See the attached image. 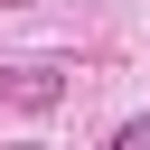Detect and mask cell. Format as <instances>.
I'll return each instance as SVG.
<instances>
[{"instance_id": "6da1fadb", "label": "cell", "mask_w": 150, "mask_h": 150, "mask_svg": "<svg viewBox=\"0 0 150 150\" xmlns=\"http://www.w3.org/2000/svg\"><path fill=\"white\" fill-rule=\"evenodd\" d=\"M0 94H9L19 112H56V103H66V66H47V56H28V66H0Z\"/></svg>"}, {"instance_id": "7a4b0ae2", "label": "cell", "mask_w": 150, "mask_h": 150, "mask_svg": "<svg viewBox=\"0 0 150 150\" xmlns=\"http://www.w3.org/2000/svg\"><path fill=\"white\" fill-rule=\"evenodd\" d=\"M112 150H150V112H141V122H122V131H112Z\"/></svg>"}, {"instance_id": "3957f363", "label": "cell", "mask_w": 150, "mask_h": 150, "mask_svg": "<svg viewBox=\"0 0 150 150\" xmlns=\"http://www.w3.org/2000/svg\"><path fill=\"white\" fill-rule=\"evenodd\" d=\"M0 9H28V0H0Z\"/></svg>"}, {"instance_id": "277c9868", "label": "cell", "mask_w": 150, "mask_h": 150, "mask_svg": "<svg viewBox=\"0 0 150 150\" xmlns=\"http://www.w3.org/2000/svg\"><path fill=\"white\" fill-rule=\"evenodd\" d=\"M19 150H38V141H19Z\"/></svg>"}]
</instances>
